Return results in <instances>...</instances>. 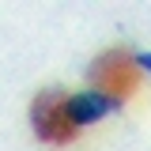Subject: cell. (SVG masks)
<instances>
[{
    "label": "cell",
    "mask_w": 151,
    "mask_h": 151,
    "mask_svg": "<svg viewBox=\"0 0 151 151\" xmlns=\"http://www.w3.org/2000/svg\"><path fill=\"white\" fill-rule=\"evenodd\" d=\"M87 83H91V91L106 94L113 102H125L136 91V83H140L136 53H129V49H106V53H98L91 60V68H87Z\"/></svg>",
    "instance_id": "1"
},
{
    "label": "cell",
    "mask_w": 151,
    "mask_h": 151,
    "mask_svg": "<svg viewBox=\"0 0 151 151\" xmlns=\"http://www.w3.org/2000/svg\"><path fill=\"white\" fill-rule=\"evenodd\" d=\"M117 106H121V102H113V98H106V94H98V91L68 94V117H72L79 129H83V125H94V121H102V117L113 113Z\"/></svg>",
    "instance_id": "3"
},
{
    "label": "cell",
    "mask_w": 151,
    "mask_h": 151,
    "mask_svg": "<svg viewBox=\"0 0 151 151\" xmlns=\"http://www.w3.org/2000/svg\"><path fill=\"white\" fill-rule=\"evenodd\" d=\"M136 64H140L144 72H151V53H136Z\"/></svg>",
    "instance_id": "4"
},
{
    "label": "cell",
    "mask_w": 151,
    "mask_h": 151,
    "mask_svg": "<svg viewBox=\"0 0 151 151\" xmlns=\"http://www.w3.org/2000/svg\"><path fill=\"white\" fill-rule=\"evenodd\" d=\"M30 129L45 144H72L79 136V125L68 117V94L60 87H49V91L34 94V102H30Z\"/></svg>",
    "instance_id": "2"
}]
</instances>
